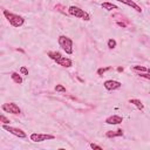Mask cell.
Listing matches in <instances>:
<instances>
[{
  "mask_svg": "<svg viewBox=\"0 0 150 150\" xmlns=\"http://www.w3.org/2000/svg\"><path fill=\"white\" fill-rule=\"evenodd\" d=\"M117 25H118V26H121V27H125V26H127V25H125V24H123V22H117Z\"/></svg>",
  "mask_w": 150,
  "mask_h": 150,
  "instance_id": "cell-24",
  "label": "cell"
},
{
  "mask_svg": "<svg viewBox=\"0 0 150 150\" xmlns=\"http://www.w3.org/2000/svg\"><path fill=\"white\" fill-rule=\"evenodd\" d=\"M117 71H123V67H118L117 68Z\"/></svg>",
  "mask_w": 150,
  "mask_h": 150,
  "instance_id": "cell-25",
  "label": "cell"
},
{
  "mask_svg": "<svg viewBox=\"0 0 150 150\" xmlns=\"http://www.w3.org/2000/svg\"><path fill=\"white\" fill-rule=\"evenodd\" d=\"M0 121L3 122V124H10V123H11L10 118H7V117H6L4 114H1V115H0Z\"/></svg>",
  "mask_w": 150,
  "mask_h": 150,
  "instance_id": "cell-18",
  "label": "cell"
},
{
  "mask_svg": "<svg viewBox=\"0 0 150 150\" xmlns=\"http://www.w3.org/2000/svg\"><path fill=\"white\" fill-rule=\"evenodd\" d=\"M59 66H61V67H64V68H69V67H71L73 66V61L69 59V57H66V56H62V57H60L57 61H55Z\"/></svg>",
  "mask_w": 150,
  "mask_h": 150,
  "instance_id": "cell-9",
  "label": "cell"
},
{
  "mask_svg": "<svg viewBox=\"0 0 150 150\" xmlns=\"http://www.w3.org/2000/svg\"><path fill=\"white\" fill-rule=\"evenodd\" d=\"M3 129L8 131L12 135L19 137V138H26L27 137V134L20 128H15V127H12V125H8V124H3Z\"/></svg>",
  "mask_w": 150,
  "mask_h": 150,
  "instance_id": "cell-4",
  "label": "cell"
},
{
  "mask_svg": "<svg viewBox=\"0 0 150 150\" xmlns=\"http://www.w3.org/2000/svg\"><path fill=\"white\" fill-rule=\"evenodd\" d=\"M122 122H123V117L118 115H111L106 118V123L111 124V125H117V124H121Z\"/></svg>",
  "mask_w": 150,
  "mask_h": 150,
  "instance_id": "cell-8",
  "label": "cell"
},
{
  "mask_svg": "<svg viewBox=\"0 0 150 150\" xmlns=\"http://www.w3.org/2000/svg\"><path fill=\"white\" fill-rule=\"evenodd\" d=\"M101 6H102V8H103V10H106V11H114V10H118V7H117L115 4H113V3H102V4H101Z\"/></svg>",
  "mask_w": 150,
  "mask_h": 150,
  "instance_id": "cell-13",
  "label": "cell"
},
{
  "mask_svg": "<svg viewBox=\"0 0 150 150\" xmlns=\"http://www.w3.org/2000/svg\"><path fill=\"white\" fill-rule=\"evenodd\" d=\"M132 69L134 70H137V71H148V68H145L143 66H134Z\"/></svg>",
  "mask_w": 150,
  "mask_h": 150,
  "instance_id": "cell-19",
  "label": "cell"
},
{
  "mask_svg": "<svg viewBox=\"0 0 150 150\" xmlns=\"http://www.w3.org/2000/svg\"><path fill=\"white\" fill-rule=\"evenodd\" d=\"M116 46H117V42H116L115 39H109V40H108V47H109L110 49H114Z\"/></svg>",
  "mask_w": 150,
  "mask_h": 150,
  "instance_id": "cell-16",
  "label": "cell"
},
{
  "mask_svg": "<svg viewBox=\"0 0 150 150\" xmlns=\"http://www.w3.org/2000/svg\"><path fill=\"white\" fill-rule=\"evenodd\" d=\"M117 1H120V3H122V4H124V5L129 6V7H131L132 10H135V11L138 12V13L142 12V8H141L136 3H134L132 0H117Z\"/></svg>",
  "mask_w": 150,
  "mask_h": 150,
  "instance_id": "cell-10",
  "label": "cell"
},
{
  "mask_svg": "<svg viewBox=\"0 0 150 150\" xmlns=\"http://www.w3.org/2000/svg\"><path fill=\"white\" fill-rule=\"evenodd\" d=\"M59 46L67 53V54H73V40L66 35H60L57 39Z\"/></svg>",
  "mask_w": 150,
  "mask_h": 150,
  "instance_id": "cell-3",
  "label": "cell"
},
{
  "mask_svg": "<svg viewBox=\"0 0 150 150\" xmlns=\"http://www.w3.org/2000/svg\"><path fill=\"white\" fill-rule=\"evenodd\" d=\"M29 138H31V141L39 143V142H43V141H48V139H54L55 136L50 135V134H36V132H34V134H31Z\"/></svg>",
  "mask_w": 150,
  "mask_h": 150,
  "instance_id": "cell-6",
  "label": "cell"
},
{
  "mask_svg": "<svg viewBox=\"0 0 150 150\" xmlns=\"http://www.w3.org/2000/svg\"><path fill=\"white\" fill-rule=\"evenodd\" d=\"M20 74H21V75H28V69H27L25 66H22V67L20 68Z\"/></svg>",
  "mask_w": 150,
  "mask_h": 150,
  "instance_id": "cell-22",
  "label": "cell"
},
{
  "mask_svg": "<svg viewBox=\"0 0 150 150\" xmlns=\"http://www.w3.org/2000/svg\"><path fill=\"white\" fill-rule=\"evenodd\" d=\"M120 136H123V130L122 129H117L116 131H108L106 134V137L108 138H111V137H120Z\"/></svg>",
  "mask_w": 150,
  "mask_h": 150,
  "instance_id": "cell-12",
  "label": "cell"
},
{
  "mask_svg": "<svg viewBox=\"0 0 150 150\" xmlns=\"http://www.w3.org/2000/svg\"><path fill=\"white\" fill-rule=\"evenodd\" d=\"M129 103H131V104H134L138 110H143L144 109V104L141 102V100H138V99H130L129 100Z\"/></svg>",
  "mask_w": 150,
  "mask_h": 150,
  "instance_id": "cell-11",
  "label": "cell"
},
{
  "mask_svg": "<svg viewBox=\"0 0 150 150\" xmlns=\"http://www.w3.org/2000/svg\"><path fill=\"white\" fill-rule=\"evenodd\" d=\"M11 79H12L15 83H18V85H21V83H22V78H21V75H20L19 73H17V71H13V73L11 74Z\"/></svg>",
  "mask_w": 150,
  "mask_h": 150,
  "instance_id": "cell-14",
  "label": "cell"
},
{
  "mask_svg": "<svg viewBox=\"0 0 150 150\" xmlns=\"http://www.w3.org/2000/svg\"><path fill=\"white\" fill-rule=\"evenodd\" d=\"M4 15L13 27H21L25 24V19L18 14H14L7 10H4Z\"/></svg>",
  "mask_w": 150,
  "mask_h": 150,
  "instance_id": "cell-1",
  "label": "cell"
},
{
  "mask_svg": "<svg viewBox=\"0 0 150 150\" xmlns=\"http://www.w3.org/2000/svg\"><path fill=\"white\" fill-rule=\"evenodd\" d=\"M89 145H90V148H92V149H97V150H102V146H100V145H97V144H95V143H90Z\"/></svg>",
  "mask_w": 150,
  "mask_h": 150,
  "instance_id": "cell-23",
  "label": "cell"
},
{
  "mask_svg": "<svg viewBox=\"0 0 150 150\" xmlns=\"http://www.w3.org/2000/svg\"><path fill=\"white\" fill-rule=\"evenodd\" d=\"M1 109L5 111V113H10V114H14V115H18L21 113V109L19 108V106L14 102H10V103H4L1 106Z\"/></svg>",
  "mask_w": 150,
  "mask_h": 150,
  "instance_id": "cell-5",
  "label": "cell"
},
{
  "mask_svg": "<svg viewBox=\"0 0 150 150\" xmlns=\"http://www.w3.org/2000/svg\"><path fill=\"white\" fill-rule=\"evenodd\" d=\"M68 13H69L71 17L82 19V20H85V21H89V20H90V15H89L85 10H81V8L78 7V6H70V7L68 8Z\"/></svg>",
  "mask_w": 150,
  "mask_h": 150,
  "instance_id": "cell-2",
  "label": "cell"
},
{
  "mask_svg": "<svg viewBox=\"0 0 150 150\" xmlns=\"http://www.w3.org/2000/svg\"><path fill=\"white\" fill-rule=\"evenodd\" d=\"M148 73H150V69H148Z\"/></svg>",
  "mask_w": 150,
  "mask_h": 150,
  "instance_id": "cell-26",
  "label": "cell"
},
{
  "mask_svg": "<svg viewBox=\"0 0 150 150\" xmlns=\"http://www.w3.org/2000/svg\"><path fill=\"white\" fill-rule=\"evenodd\" d=\"M103 87H104L107 90L111 92V90H117V89H120V88L122 87V83H121L120 81H116V80H107V81H104Z\"/></svg>",
  "mask_w": 150,
  "mask_h": 150,
  "instance_id": "cell-7",
  "label": "cell"
},
{
  "mask_svg": "<svg viewBox=\"0 0 150 150\" xmlns=\"http://www.w3.org/2000/svg\"><path fill=\"white\" fill-rule=\"evenodd\" d=\"M47 56L49 57V59H52L53 61H57L60 57H62V55H61V53L60 52H48L47 53Z\"/></svg>",
  "mask_w": 150,
  "mask_h": 150,
  "instance_id": "cell-15",
  "label": "cell"
},
{
  "mask_svg": "<svg viewBox=\"0 0 150 150\" xmlns=\"http://www.w3.org/2000/svg\"><path fill=\"white\" fill-rule=\"evenodd\" d=\"M55 90L59 92V93H66V88L62 85H56L55 86Z\"/></svg>",
  "mask_w": 150,
  "mask_h": 150,
  "instance_id": "cell-20",
  "label": "cell"
},
{
  "mask_svg": "<svg viewBox=\"0 0 150 150\" xmlns=\"http://www.w3.org/2000/svg\"><path fill=\"white\" fill-rule=\"evenodd\" d=\"M111 69V67H103V68H99L97 69V75H100V76H101V75H103L106 71H108V70H110Z\"/></svg>",
  "mask_w": 150,
  "mask_h": 150,
  "instance_id": "cell-17",
  "label": "cell"
},
{
  "mask_svg": "<svg viewBox=\"0 0 150 150\" xmlns=\"http://www.w3.org/2000/svg\"><path fill=\"white\" fill-rule=\"evenodd\" d=\"M138 76L150 80V73H148V71H142V73H139V74H138Z\"/></svg>",
  "mask_w": 150,
  "mask_h": 150,
  "instance_id": "cell-21",
  "label": "cell"
}]
</instances>
